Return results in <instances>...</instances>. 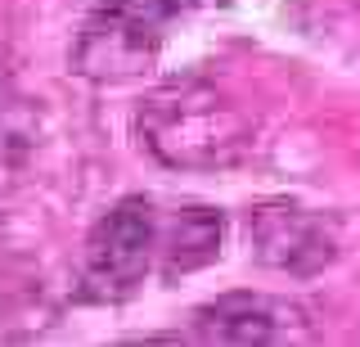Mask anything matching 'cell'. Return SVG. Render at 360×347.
I'll list each match as a JSON object with an SVG mask.
<instances>
[{
  "instance_id": "1",
  "label": "cell",
  "mask_w": 360,
  "mask_h": 347,
  "mask_svg": "<svg viewBox=\"0 0 360 347\" xmlns=\"http://www.w3.org/2000/svg\"><path fill=\"white\" fill-rule=\"evenodd\" d=\"M135 140L172 172H230L257 149V122L212 82H172L135 108Z\"/></svg>"
},
{
  "instance_id": "2",
  "label": "cell",
  "mask_w": 360,
  "mask_h": 347,
  "mask_svg": "<svg viewBox=\"0 0 360 347\" xmlns=\"http://www.w3.org/2000/svg\"><path fill=\"white\" fill-rule=\"evenodd\" d=\"M172 9L158 0H112L86 14L68 50V68L95 86L135 82L162 54V27Z\"/></svg>"
},
{
  "instance_id": "3",
  "label": "cell",
  "mask_w": 360,
  "mask_h": 347,
  "mask_svg": "<svg viewBox=\"0 0 360 347\" xmlns=\"http://www.w3.org/2000/svg\"><path fill=\"white\" fill-rule=\"evenodd\" d=\"M158 208L140 194L117 198L90 226L82 253V294L95 302H122L158 266Z\"/></svg>"
},
{
  "instance_id": "4",
  "label": "cell",
  "mask_w": 360,
  "mask_h": 347,
  "mask_svg": "<svg viewBox=\"0 0 360 347\" xmlns=\"http://www.w3.org/2000/svg\"><path fill=\"white\" fill-rule=\"evenodd\" d=\"M248 248L266 271L279 275H320L342 248L338 217L292 198H266L248 212Z\"/></svg>"
},
{
  "instance_id": "5",
  "label": "cell",
  "mask_w": 360,
  "mask_h": 347,
  "mask_svg": "<svg viewBox=\"0 0 360 347\" xmlns=\"http://www.w3.org/2000/svg\"><path fill=\"white\" fill-rule=\"evenodd\" d=\"M194 329L207 343H307L315 339L307 307L270 294H225L194 311Z\"/></svg>"
},
{
  "instance_id": "6",
  "label": "cell",
  "mask_w": 360,
  "mask_h": 347,
  "mask_svg": "<svg viewBox=\"0 0 360 347\" xmlns=\"http://www.w3.org/2000/svg\"><path fill=\"white\" fill-rule=\"evenodd\" d=\"M225 217L217 208H176L158 226V271L167 279L202 271L221 257Z\"/></svg>"
},
{
  "instance_id": "7",
  "label": "cell",
  "mask_w": 360,
  "mask_h": 347,
  "mask_svg": "<svg viewBox=\"0 0 360 347\" xmlns=\"http://www.w3.org/2000/svg\"><path fill=\"white\" fill-rule=\"evenodd\" d=\"M158 5H167V9H180V5H198V0H158Z\"/></svg>"
},
{
  "instance_id": "8",
  "label": "cell",
  "mask_w": 360,
  "mask_h": 347,
  "mask_svg": "<svg viewBox=\"0 0 360 347\" xmlns=\"http://www.w3.org/2000/svg\"><path fill=\"white\" fill-rule=\"evenodd\" d=\"M198 5H234V0H198Z\"/></svg>"
}]
</instances>
